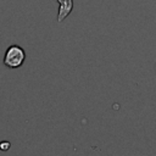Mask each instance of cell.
<instances>
[{
    "label": "cell",
    "mask_w": 156,
    "mask_h": 156,
    "mask_svg": "<svg viewBox=\"0 0 156 156\" xmlns=\"http://www.w3.org/2000/svg\"><path fill=\"white\" fill-rule=\"evenodd\" d=\"M26 60V52L20 45H10L4 55V65L7 68H18Z\"/></svg>",
    "instance_id": "6da1fadb"
},
{
    "label": "cell",
    "mask_w": 156,
    "mask_h": 156,
    "mask_svg": "<svg viewBox=\"0 0 156 156\" xmlns=\"http://www.w3.org/2000/svg\"><path fill=\"white\" fill-rule=\"evenodd\" d=\"M60 5L57 13V22L61 23L73 10V0H56Z\"/></svg>",
    "instance_id": "7a4b0ae2"
},
{
    "label": "cell",
    "mask_w": 156,
    "mask_h": 156,
    "mask_svg": "<svg viewBox=\"0 0 156 156\" xmlns=\"http://www.w3.org/2000/svg\"><path fill=\"white\" fill-rule=\"evenodd\" d=\"M11 146V143L10 141H1L0 143V150L1 151H7Z\"/></svg>",
    "instance_id": "3957f363"
}]
</instances>
